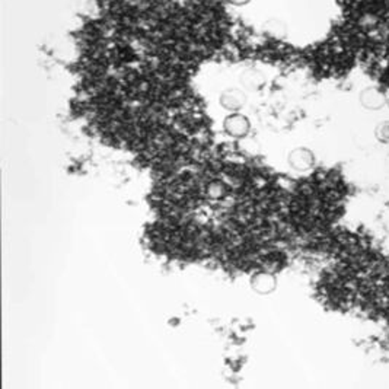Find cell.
Segmentation results:
<instances>
[{
    "instance_id": "1",
    "label": "cell",
    "mask_w": 389,
    "mask_h": 389,
    "mask_svg": "<svg viewBox=\"0 0 389 389\" xmlns=\"http://www.w3.org/2000/svg\"><path fill=\"white\" fill-rule=\"evenodd\" d=\"M359 101L368 111H379L388 105V95L379 86H368L360 92Z\"/></svg>"
},
{
    "instance_id": "2",
    "label": "cell",
    "mask_w": 389,
    "mask_h": 389,
    "mask_svg": "<svg viewBox=\"0 0 389 389\" xmlns=\"http://www.w3.org/2000/svg\"><path fill=\"white\" fill-rule=\"evenodd\" d=\"M223 130L224 133L233 137V139H242L248 136L251 130V123L246 116L241 112H231V114L223 121Z\"/></svg>"
},
{
    "instance_id": "3",
    "label": "cell",
    "mask_w": 389,
    "mask_h": 389,
    "mask_svg": "<svg viewBox=\"0 0 389 389\" xmlns=\"http://www.w3.org/2000/svg\"><path fill=\"white\" fill-rule=\"evenodd\" d=\"M315 154L309 147H296L287 156V162L292 169L297 172H306L315 165Z\"/></svg>"
},
{
    "instance_id": "4",
    "label": "cell",
    "mask_w": 389,
    "mask_h": 389,
    "mask_svg": "<svg viewBox=\"0 0 389 389\" xmlns=\"http://www.w3.org/2000/svg\"><path fill=\"white\" fill-rule=\"evenodd\" d=\"M220 105L231 112H238L246 104V95L240 87H229L224 90L219 99Z\"/></svg>"
},
{
    "instance_id": "5",
    "label": "cell",
    "mask_w": 389,
    "mask_h": 389,
    "mask_svg": "<svg viewBox=\"0 0 389 389\" xmlns=\"http://www.w3.org/2000/svg\"><path fill=\"white\" fill-rule=\"evenodd\" d=\"M251 287H253V291L258 295H270L275 291V287H277V279H275L271 273L261 271L253 275V279H251Z\"/></svg>"
},
{
    "instance_id": "6",
    "label": "cell",
    "mask_w": 389,
    "mask_h": 389,
    "mask_svg": "<svg viewBox=\"0 0 389 389\" xmlns=\"http://www.w3.org/2000/svg\"><path fill=\"white\" fill-rule=\"evenodd\" d=\"M241 81L244 82V85L248 87V90L251 91H254L257 90V87L261 86V83L264 82V78L261 76V73L260 72H255V70H248L245 72L242 76H241Z\"/></svg>"
},
{
    "instance_id": "7",
    "label": "cell",
    "mask_w": 389,
    "mask_h": 389,
    "mask_svg": "<svg viewBox=\"0 0 389 389\" xmlns=\"http://www.w3.org/2000/svg\"><path fill=\"white\" fill-rule=\"evenodd\" d=\"M375 137L376 140L382 145H389V120L381 121L375 127Z\"/></svg>"
},
{
    "instance_id": "8",
    "label": "cell",
    "mask_w": 389,
    "mask_h": 389,
    "mask_svg": "<svg viewBox=\"0 0 389 389\" xmlns=\"http://www.w3.org/2000/svg\"><path fill=\"white\" fill-rule=\"evenodd\" d=\"M226 2H228L229 5H232V6H236V8H242V6H245V5H248L251 0H226Z\"/></svg>"
},
{
    "instance_id": "9",
    "label": "cell",
    "mask_w": 389,
    "mask_h": 389,
    "mask_svg": "<svg viewBox=\"0 0 389 389\" xmlns=\"http://www.w3.org/2000/svg\"><path fill=\"white\" fill-rule=\"evenodd\" d=\"M385 165H386V169L389 171V155H388L386 159H385Z\"/></svg>"
},
{
    "instance_id": "10",
    "label": "cell",
    "mask_w": 389,
    "mask_h": 389,
    "mask_svg": "<svg viewBox=\"0 0 389 389\" xmlns=\"http://www.w3.org/2000/svg\"><path fill=\"white\" fill-rule=\"evenodd\" d=\"M388 108H389V98H388Z\"/></svg>"
}]
</instances>
